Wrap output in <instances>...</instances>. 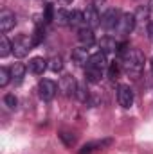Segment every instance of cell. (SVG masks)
<instances>
[{
    "mask_svg": "<svg viewBox=\"0 0 153 154\" xmlns=\"http://www.w3.org/2000/svg\"><path fill=\"white\" fill-rule=\"evenodd\" d=\"M88 57H90V54H88L86 47H77V48L72 50V61L76 63L77 66H86Z\"/></svg>",
    "mask_w": 153,
    "mask_h": 154,
    "instance_id": "14",
    "label": "cell"
},
{
    "mask_svg": "<svg viewBox=\"0 0 153 154\" xmlns=\"http://www.w3.org/2000/svg\"><path fill=\"white\" fill-rule=\"evenodd\" d=\"M85 22H86V27H90V29H97L101 25V16H99L97 5H88L86 7V11H85Z\"/></svg>",
    "mask_w": 153,
    "mask_h": 154,
    "instance_id": "8",
    "label": "cell"
},
{
    "mask_svg": "<svg viewBox=\"0 0 153 154\" xmlns=\"http://www.w3.org/2000/svg\"><path fill=\"white\" fill-rule=\"evenodd\" d=\"M105 2H106V0H94V4H96V5H103Z\"/></svg>",
    "mask_w": 153,
    "mask_h": 154,
    "instance_id": "31",
    "label": "cell"
},
{
    "mask_svg": "<svg viewBox=\"0 0 153 154\" xmlns=\"http://www.w3.org/2000/svg\"><path fill=\"white\" fill-rule=\"evenodd\" d=\"M56 91H58V86H56V82L54 81H50V79H41L38 82V95L41 100H52L54 99V95H56Z\"/></svg>",
    "mask_w": 153,
    "mask_h": 154,
    "instance_id": "4",
    "label": "cell"
},
{
    "mask_svg": "<svg viewBox=\"0 0 153 154\" xmlns=\"http://www.w3.org/2000/svg\"><path fill=\"white\" fill-rule=\"evenodd\" d=\"M4 104H5L9 109H15V108H16V104H18V100H16V97H15V95L7 93V95H4Z\"/></svg>",
    "mask_w": 153,
    "mask_h": 154,
    "instance_id": "28",
    "label": "cell"
},
{
    "mask_svg": "<svg viewBox=\"0 0 153 154\" xmlns=\"http://www.w3.org/2000/svg\"><path fill=\"white\" fill-rule=\"evenodd\" d=\"M150 65H151V72H153V57H151V63H150Z\"/></svg>",
    "mask_w": 153,
    "mask_h": 154,
    "instance_id": "34",
    "label": "cell"
},
{
    "mask_svg": "<svg viewBox=\"0 0 153 154\" xmlns=\"http://www.w3.org/2000/svg\"><path fill=\"white\" fill-rule=\"evenodd\" d=\"M49 68H50L52 72H61V70H63V59H61L60 56H54V57L49 61Z\"/></svg>",
    "mask_w": 153,
    "mask_h": 154,
    "instance_id": "24",
    "label": "cell"
},
{
    "mask_svg": "<svg viewBox=\"0 0 153 154\" xmlns=\"http://www.w3.org/2000/svg\"><path fill=\"white\" fill-rule=\"evenodd\" d=\"M137 22H135V14L133 13H122L121 16V22H119V27H117V32L121 36H128L130 32H133Z\"/></svg>",
    "mask_w": 153,
    "mask_h": 154,
    "instance_id": "6",
    "label": "cell"
},
{
    "mask_svg": "<svg viewBox=\"0 0 153 154\" xmlns=\"http://www.w3.org/2000/svg\"><path fill=\"white\" fill-rule=\"evenodd\" d=\"M122 72L130 77H139L144 70V56L139 48H128L122 56Z\"/></svg>",
    "mask_w": 153,
    "mask_h": 154,
    "instance_id": "1",
    "label": "cell"
},
{
    "mask_svg": "<svg viewBox=\"0 0 153 154\" xmlns=\"http://www.w3.org/2000/svg\"><path fill=\"white\" fill-rule=\"evenodd\" d=\"M11 72L5 68V66H2L0 68V86L4 88V86H7V82H9V79H11Z\"/></svg>",
    "mask_w": 153,
    "mask_h": 154,
    "instance_id": "27",
    "label": "cell"
},
{
    "mask_svg": "<svg viewBox=\"0 0 153 154\" xmlns=\"http://www.w3.org/2000/svg\"><path fill=\"white\" fill-rule=\"evenodd\" d=\"M25 72H27V66L22 65V63H16V65L13 66V70H11V75H13V79H15L16 82H22V79L25 77Z\"/></svg>",
    "mask_w": 153,
    "mask_h": 154,
    "instance_id": "19",
    "label": "cell"
},
{
    "mask_svg": "<svg viewBox=\"0 0 153 154\" xmlns=\"http://www.w3.org/2000/svg\"><path fill=\"white\" fill-rule=\"evenodd\" d=\"M121 70H122L121 63H117V61H112V63L108 65V77H110L112 81L119 79V74H121Z\"/></svg>",
    "mask_w": 153,
    "mask_h": 154,
    "instance_id": "23",
    "label": "cell"
},
{
    "mask_svg": "<svg viewBox=\"0 0 153 154\" xmlns=\"http://www.w3.org/2000/svg\"><path fill=\"white\" fill-rule=\"evenodd\" d=\"M29 72L31 74H34V75H41L47 68H49V61L47 59H43V57H33L31 61H29Z\"/></svg>",
    "mask_w": 153,
    "mask_h": 154,
    "instance_id": "11",
    "label": "cell"
},
{
    "mask_svg": "<svg viewBox=\"0 0 153 154\" xmlns=\"http://www.w3.org/2000/svg\"><path fill=\"white\" fill-rule=\"evenodd\" d=\"M31 39H33V45H34V47H38L40 43L45 39V31H43V27H41V25H36L34 32L31 34Z\"/></svg>",
    "mask_w": 153,
    "mask_h": 154,
    "instance_id": "22",
    "label": "cell"
},
{
    "mask_svg": "<svg viewBox=\"0 0 153 154\" xmlns=\"http://www.w3.org/2000/svg\"><path fill=\"white\" fill-rule=\"evenodd\" d=\"M33 39L31 36H25V34H20V36H16L15 41H13V54H15V57H18V59H22V57H25L27 54H29V50H33Z\"/></svg>",
    "mask_w": 153,
    "mask_h": 154,
    "instance_id": "3",
    "label": "cell"
},
{
    "mask_svg": "<svg viewBox=\"0 0 153 154\" xmlns=\"http://www.w3.org/2000/svg\"><path fill=\"white\" fill-rule=\"evenodd\" d=\"M54 14H56L54 5H52L50 2H47V4H45V7H43V22H45V23L54 22Z\"/></svg>",
    "mask_w": 153,
    "mask_h": 154,
    "instance_id": "21",
    "label": "cell"
},
{
    "mask_svg": "<svg viewBox=\"0 0 153 154\" xmlns=\"http://www.w3.org/2000/svg\"><path fill=\"white\" fill-rule=\"evenodd\" d=\"M60 90H61L67 97L76 95V90H77L76 79H74L72 75H63L61 79H60Z\"/></svg>",
    "mask_w": 153,
    "mask_h": 154,
    "instance_id": "10",
    "label": "cell"
},
{
    "mask_svg": "<svg viewBox=\"0 0 153 154\" xmlns=\"http://www.w3.org/2000/svg\"><path fill=\"white\" fill-rule=\"evenodd\" d=\"M76 97L81 100V102H88V90L85 88V84H77Z\"/></svg>",
    "mask_w": 153,
    "mask_h": 154,
    "instance_id": "25",
    "label": "cell"
},
{
    "mask_svg": "<svg viewBox=\"0 0 153 154\" xmlns=\"http://www.w3.org/2000/svg\"><path fill=\"white\" fill-rule=\"evenodd\" d=\"M117 100H119V106L124 108V109H130L133 106V90L126 84H119L117 88Z\"/></svg>",
    "mask_w": 153,
    "mask_h": 154,
    "instance_id": "5",
    "label": "cell"
},
{
    "mask_svg": "<svg viewBox=\"0 0 153 154\" xmlns=\"http://www.w3.org/2000/svg\"><path fill=\"white\" fill-rule=\"evenodd\" d=\"M148 13H150V9H148V7H146V9H144V7H141V9L135 13V22H137V23H139V22H146Z\"/></svg>",
    "mask_w": 153,
    "mask_h": 154,
    "instance_id": "29",
    "label": "cell"
},
{
    "mask_svg": "<svg viewBox=\"0 0 153 154\" xmlns=\"http://www.w3.org/2000/svg\"><path fill=\"white\" fill-rule=\"evenodd\" d=\"M108 66V61H106V54H103L101 50L96 52V54H90L88 61H86V66L85 68H94V70H103Z\"/></svg>",
    "mask_w": 153,
    "mask_h": 154,
    "instance_id": "7",
    "label": "cell"
},
{
    "mask_svg": "<svg viewBox=\"0 0 153 154\" xmlns=\"http://www.w3.org/2000/svg\"><path fill=\"white\" fill-rule=\"evenodd\" d=\"M54 22H56L58 25H61V27L69 25V23H70V13L65 11V9H58L56 14H54Z\"/></svg>",
    "mask_w": 153,
    "mask_h": 154,
    "instance_id": "17",
    "label": "cell"
},
{
    "mask_svg": "<svg viewBox=\"0 0 153 154\" xmlns=\"http://www.w3.org/2000/svg\"><path fill=\"white\" fill-rule=\"evenodd\" d=\"M121 16H122V13H121L119 9H115V7L106 9V11L103 13V16H101V27H103L106 32L117 31L119 22H121Z\"/></svg>",
    "mask_w": 153,
    "mask_h": 154,
    "instance_id": "2",
    "label": "cell"
},
{
    "mask_svg": "<svg viewBox=\"0 0 153 154\" xmlns=\"http://www.w3.org/2000/svg\"><path fill=\"white\" fill-rule=\"evenodd\" d=\"M148 36L153 39V22H150V23H148Z\"/></svg>",
    "mask_w": 153,
    "mask_h": 154,
    "instance_id": "30",
    "label": "cell"
},
{
    "mask_svg": "<svg viewBox=\"0 0 153 154\" xmlns=\"http://www.w3.org/2000/svg\"><path fill=\"white\" fill-rule=\"evenodd\" d=\"M72 29L76 31H81L83 27H86V22H85V13L83 11H72L70 13V23H69Z\"/></svg>",
    "mask_w": 153,
    "mask_h": 154,
    "instance_id": "15",
    "label": "cell"
},
{
    "mask_svg": "<svg viewBox=\"0 0 153 154\" xmlns=\"http://www.w3.org/2000/svg\"><path fill=\"white\" fill-rule=\"evenodd\" d=\"M15 25H16V16H15V13H11V11H2V13H0V31L5 34V32H9Z\"/></svg>",
    "mask_w": 153,
    "mask_h": 154,
    "instance_id": "9",
    "label": "cell"
},
{
    "mask_svg": "<svg viewBox=\"0 0 153 154\" xmlns=\"http://www.w3.org/2000/svg\"><path fill=\"white\" fill-rule=\"evenodd\" d=\"M117 48H119V43L112 36H105L99 41V50L103 54H117Z\"/></svg>",
    "mask_w": 153,
    "mask_h": 154,
    "instance_id": "13",
    "label": "cell"
},
{
    "mask_svg": "<svg viewBox=\"0 0 153 154\" xmlns=\"http://www.w3.org/2000/svg\"><path fill=\"white\" fill-rule=\"evenodd\" d=\"M61 2H63V4H70L72 0H61Z\"/></svg>",
    "mask_w": 153,
    "mask_h": 154,
    "instance_id": "33",
    "label": "cell"
},
{
    "mask_svg": "<svg viewBox=\"0 0 153 154\" xmlns=\"http://www.w3.org/2000/svg\"><path fill=\"white\" fill-rule=\"evenodd\" d=\"M110 143H112L110 138L99 140V142H92V143H86V145H83V147L79 149V154H92V151H94L96 147H105V145H110Z\"/></svg>",
    "mask_w": 153,
    "mask_h": 154,
    "instance_id": "16",
    "label": "cell"
},
{
    "mask_svg": "<svg viewBox=\"0 0 153 154\" xmlns=\"http://www.w3.org/2000/svg\"><path fill=\"white\" fill-rule=\"evenodd\" d=\"M85 79L92 84H97L103 79V70H94V68H85Z\"/></svg>",
    "mask_w": 153,
    "mask_h": 154,
    "instance_id": "18",
    "label": "cell"
},
{
    "mask_svg": "<svg viewBox=\"0 0 153 154\" xmlns=\"http://www.w3.org/2000/svg\"><path fill=\"white\" fill-rule=\"evenodd\" d=\"M60 138H61V142H63L67 147H72V145L76 143V136H72L70 133H65V131H63V133H60Z\"/></svg>",
    "mask_w": 153,
    "mask_h": 154,
    "instance_id": "26",
    "label": "cell"
},
{
    "mask_svg": "<svg viewBox=\"0 0 153 154\" xmlns=\"http://www.w3.org/2000/svg\"><path fill=\"white\" fill-rule=\"evenodd\" d=\"M148 9H150V13H153V0H150V4H148Z\"/></svg>",
    "mask_w": 153,
    "mask_h": 154,
    "instance_id": "32",
    "label": "cell"
},
{
    "mask_svg": "<svg viewBox=\"0 0 153 154\" xmlns=\"http://www.w3.org/2000/svg\"><path fill=\"white\" fill-rule=\"evenodd\" d=\"M77 39L81 43V47H92L94 41H96V36H94V29L90 27H83L81 31H77Z\"/></svg>",
    "mask_w": 153,
    "mask_h": 154,
    "instance_id": "12",
    "label": "cell"
},
{
    "mask_svg": "<svg viewBox=\"0 0 153 154\" xmlns=\"http://www.w3.org/2000/svg\"><path fill=\"white\" fill-rule=\"evenodd\" d=\"M9 52H13V43L7 39L5 34H2V38H0V57L9 56Z\"/></svg>",
    "mask_w": 153,
    "mask_h": 154,
    "instance_id": "20",
    "label": "cell"
}]
</instances>
